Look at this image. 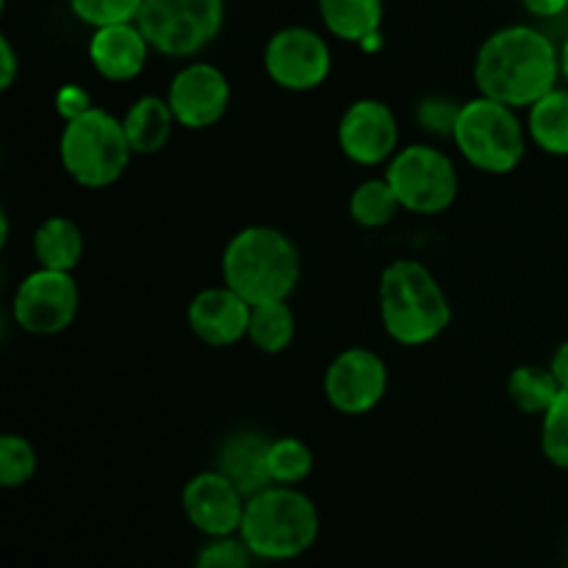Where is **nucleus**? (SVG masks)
<instances>
[{
  "label": "nucleus",
  "mask_w": 568,
  "mask_h": 568,
  "mask_svg": "<svg viewBox=\"0 0 568 568\" xmlns=\"http://www.w3.org/2000/svg\"><path fill=\"white\" fill-rule=\"evenodd\" d=\"M560 78V50L532 26H505L475 55L477 92L514 109H530Z\"/></svg>",
  "instance_id": "f257e3e1"
},
{
  "label": "nucleus",
  "mask_w": 568,
  "mask_h": 568,
  "mask_svg": "<svg viewBox=\"0 0 568 568\" xmlns=\"http://www.w3.org/2000/svg\"><path fill=\"white\" fill-rule=\"evenodd\" d=\"M377 311L383 331L403 347L436 342L453 322V305L438 277L422 261L397 258L381 272Z\"/></svg>",
  "instance_id": "f03ea898"
},
{
  "label": "nucleus",
  "mask_w": 568,
  "mask_h": 568,
  "mask_svg": "<svg viewBox=\"0 0 568 568\" xmlns=\"http://www.w3.org/2000/svg\"><path fill=\"white\" fill-rule=\"evenodd\" d=\"M303 275V255L294 239L272 225H247L222 250V283L250 305L288 300Z\"/></svg>",
  "instance_id": "7ed1b4c3"
},
{
  "label": "nucleus",
  "mask_w": 568,
  "mask_h": 568,
  "mask_svg": "<svg viewBox=\"0 0 568 568\" xmlns=\"http://www.w3.org/2000/svg\"><path fill=\"white\" fill-rule=\"evenodd\" d=\"M320 510L297 486H270L244 505L239 536L258 560L283 564L308 552L320 538Z\"/></svg>",
  "instance_id": "20e7f679"
},
{
  "label": "nucleus",
  "mask_w": 568,
  "mask_h": 568,
  "mask_svg": "<svg viewBox=\"0 0 568 568\" xmlns=\"http://www.w3.org/2000/svg\"><path fill=\"white\" fill-rule=\"evenodd\" d=\"M59 159L67 175L83 189H109L125 175L133 159L125 125L111 111L92 105L78 120L64 122Z\"/></svg>",
  "instance_id": "39448f33"
},
{
  "label": "nucleus",
  "mask_w": 568,
  "mask_h": 568,
  "mask_svg": "<svg viewBox=\"0 0 568 568\" xmlns=\"http://www.w3.org/2000/svg\"><path fill=\"white\" fill-rule=\"evenodd\" d=\"M527 128L514 105L477 94L460 105L453 142L475 170L488 175H508L525 161Z\"/></svg>",
  "instance_id": "423d86ee"
},
{
  "label": "nucleus",
  "mask_w": 568,
  "mask_h": 568,
  "mask_svg": "<svg viewBox=\"0 0 568 568\" xmlns=\"http://www.w3.org/2000/svg\"><path fill=\"white\" fill-rule=\"evenodd\" d=\"M136 26L155 53L192 59L220 37L225 0H144Z\"/></svg>",
  "instance_id": "0eeeda50"
},
{
  "label": "nucleus",
  "mask_w": 568,
  "mask_h": 568,
  "mask_svg": "<svg viewBox=\"0 0 568 568\" xmlns=\"http://www.w3.org/2000/svg\"><path fill=\"white\" fill-rule=\"evenodd\" d=\"M399 205L410 214L436 216L455 203L460 189L458 170L444 150L433 144H408L394 153L386 166Z\"/></svg>",
  "instance_id": "6e6552de"
},
{
  "label": "nucleus",
  "mask_w": 568,
  "mask_h": 568,
  "mask_svg": "<svg viewBox=\"0 0 568 568\" xmlns=\"http://www.w3.org/2000/svg\"><path fill=\"white\" fill-rule=\"evenodd\" d=\"M81 308V288L72 272L44 270L28 272L11 297V320L28 336L50 338L64 333Z\"/></svg>",
  "instance_id": "1a4fd4ad"
},
{
  "label": "nucleus",
  "mask_w": 568,
  "mask_h": 568,
  "mask_svg": "<svg viewBox=\"0 0 568 568\" xmlns=\"http://www.w3.org/2000/svg\"><path fill=\"white\" fill-rule=\"evenodd\" d=\"M264 70L286 92H314L331 78L333 50L314 28L286 26L266 42Z\"/></svg>",
  "instance_id": "9d476101"
},
{
  "label": "nucleus",
  "mask_w": 568,
  "mask_h": 568,
  "mask_svg": "<svg viewBox=\"0 0 568 568\" xmlns=\"http://www.w3.org/2000/svg\"><path fill=\"white\" fill-rule=\"evenodd\" d=\"M322 392L333 410L364 416L383 403L388 392V366L375 349L347 347L327 364Z\"/></svg>",
  "instance_id": "9b49d317"
},
{
  "label": "nucleus",
  "mask_w": 568,
  "mask_h": 568,
  "mask_svg": "<svg viewBox=\"0 0 568 568\" xmlns=\"http://www.w3.org/2000/svg\"><path fill=\"white\" fill-rule=\"evenodd\" d=\"M231 81L225 72L209 61H189L172 75L166 100L178 125L186 131L214 128L231 109Z\"/></svg>",
  "instance_id": "f8f14e48"
},
{
  "label": "nucleus",
  "mask_w": 568,
  "mask_h": 568,
  "mask_svg": "<svg viewBox=\"0 0 568 568\" xmlns=\"http://www.w3.org/2000/svg\"><path fill=\"white\" fill-rule=\"evenodd\" d=\"M338 148L353 164L377 166L394 159L399 150V122L388 103L361 98L344 109L338 120Z\"/></svg>",
  "instance_id": "ddd939ff"
},
{
  "label": "nucleus",
  "mask_w": 568,
  "mask_h": 568,
  "mask_svg": "<svg viewBox=\"0 0 568 568\" xmlns=\"http://www.w3.org/2000/svg\"><path fill=\"white\" fill-rule=\"evenodd\" d=\"M181 505L194 530L222 538L239 536L247 497L220 469H205L183 486Z\"/></svg>",
  "instance_id": "4468645a"
},
{
  "label": "nucleus",
  "mask_w": 568,
  "mask_h": 568,
  "mask_svg": "<svg viewBox=\"0 0 568 568\" xmlns=\"http://www.w3.org/2000/svg\"><path fill=\"white\" fill-rule=\"evenodd\" d=\"M253 305L227 283L200 288L186 308V325L209 347H233L247 338Z\"/></svg>",
  "instance_id": "2eb2a0df"
},
{
  "label": "nucleus",
  "mask_w": 568,
  "mask_h": 568,
  "mask_svg": "<svg viewBox=\"0 0 568 568\" xmlns=\"http://www.w3.org/2000/svg\"><path fill=\"white\" fill-rule=\"evenodd\" d=\"M150 50L153 48L136 20L94 28L89 37V61L94 72L111 83H125L142 75Z\"/></svg>",
  "instance_id": "dca6fc26"
},
{
  "label": "nucleus",
  "mask_w": 568,
  "mask_h": 568,
  "mask_svg": "<svg viewBox=\"0 0 568 568\" xmlns=\"http://www.w3.org/2000/svg\"><path fill=\"white\" fill-rule=\"evenodd\" d=\"M272 438H266L258 430H244L231 433L225 442L220 444V453H216V466L244 497H253V494L264 491L272 486L270 469H266V455H270Z\"/></svg>",
  "instance_id": "f3484780"
},
{
  "label": "nucleus",
  "mask_w": 568,
  "mask_h": 568,
  "mask_svg": "<svg viewBox=\"0 0 568 568\" xmlns=\"http://www.w3.org/2000/svg\"><path fill=\"white\" fill-rule=\"evenodd\" d=\"M122 125H125L133 155H155L166 148L178 120L172 114L166 94L164 98H159V94H142L125 111Z\"/></svg>",
  "instance_id": "a211bd4d"
},
{
  "label": "nucleus",
  "mask_w": 568,
  "mask_h": 568,
  "mask_svg": "<svg viewBox=\"0 0 568 568\" xmlns=\"http://www.w3.org/2000/svg\"><path fill=\"white\" fill-rule=\"evenodd\" d=\"M83 231L70 216H50L33 231L31 250L33 258L44 270L72 272L83 258Z\"/></svg>",
  "instance_id": "6ab92c4d"
},
{
  "label": "nucleus",
  "mask_w": 568,
  "mask_h": 568,
  "mask_svg": "<svg viewBox=\"0 0 568 568\" xmlns=\"http://www.w3.org/2000/svg\"><path fill=\"white\" fill-rule=\"evenodd\" d=\"M327 33L342 42L364 44L381 31L386 6L383 0H316Z\"/></svg>",
  "instance_id": "aec40b11"
},
{
  "label": "nucleus",
  "mask_w": 568,
  "mask_h": 568,
  "mask_svg": "<svg viewBox=\"0 0 568 568\" xmlns=\"http://www.w3.org/2000/svg\"><path fill=\"white\" fill-rule=\"evenodd\" d=\"M527 133L541 153L568 155V89L555 87L530 105Z\"/></svg>",
  "instance_id": "412c9836"
},
{
  "label": "nucleus",
  "mask_w": 568,
  "mask_h": 568,
  "mask_svg": "<svg viewBox=\"0 0 568 568\" xmlns=\"http://www.w3.org/2000/svg\"><path fill=\"white\" fill-rule=\"evenodd\" d=\"M297 333V316H294L288 300H270V303L253 305L250 314L247 342L264 355H281L292 347Z\"/></svg>",
  "instance_id": "4be33fe9"
},
{
  "label": "nucleus",
  "mask_w": 568,
  "mask_h": 568,
  "mask_svg": "<svg viewBox=\"0 0 568 568\" xmlns=\"http://www.w3.org/2000/svg\"><path fill=\"white\" fill-rule=\"evenodd\" d=\"M558 394H560V383L555 381L549 366L521 364L516 366L508 377V397L521 414L544 416Z\"/></svg>",
  "instance_id": "5701e85b"
},
{
  "label": "nucleus",
  "mask_w": 568,
  "mask_h": 568,
  "mask_svg": "<svg viewBox=\"0 0 568 568\" xmlns=\"http://www.w3.org/2000/svg\"><path fill=\"white\" fill-rule=\"evenodd\" d=\"M347 209L355 225L375 231V227L392 225L394 216H397V211L403 209V205H399L392 183H388L386 175H383V178H366V181H361L358 186L353 189V194H349Z\"/></svg>",
  "instance_id": "b1692460"
},
{
  "label": "nucleus",
  "mask_w": 568,
  "mask_h": 568,
  "mask_svg": "<svg viewBox=\"0 0 568 568\" xmlns=\"http://www.w3.org/2000/svg\"><path fill=\"white\" fill-rule=\"evenodd\" d=\"M272 486H300L314 471V449L294 436L272 438L270 455H266Z\"/></svg>",
  "instance_id": "393cba45"
},
{
  "label": "nucleus",
  "mask_w": 568,
  "mask_h": 568,
  "mask_svg": "<svg viewBox=\"0 0 568 568\" xmlns=\"http://www.w3.org/2000/svg\"><path fill=\"white\" fill-rule=\"evenodd\" d=\"M37 449L20 433H6L0 436V486L22 488L37 475Z\"/></svg>",
  "instance_id": "a878e982"
},
{
  "label": "nucleus",
  "mask_w": 568,
  "mask_h": 568,
  "mask_svg": "<svg viewBox=\"0 0 568 568\" xmlns=\"http://www.w3.org/2000/svg\"><path fill=\"white\" fill-rule=\"evenodd\" d=\"M541 453L555 469L568 471V388H560L555 403L541 416Z\"/></svg>",
  "instance_id": "bb28decb"
},
{
  "label": "nucleus",
  "mask_w": 568,
  "mask_h": 568,
  "mask_svg": "<svg viewBox=\"0 0 568 568\" xmlns=\"http://www.w3.org/2000/svg\"><path fill=\"white\" fill-rule=\"evenodd\" d=\"M67 3L83 26L103 28L136 20L144 0H67Z\"/></svg>",
  "instance_id": "cd10ccee"
},
{
  "label": "nucleus",
  "mask_w": 568,
  "mask_h": 568,
  "mask_svg": "<svg viewBox=\"0 0 568 568\" xmlns=\"http://www.w3.org/2000/svg\"><path fill=\"white\" fill-rule=\"evenodd\" d=\"M255 555L244 544L242 536H222L209 538L205 547L194 555L192 568H250Z\"/></svg>",
  "instance_id": "c85d7f7f"
},
{
  "label": "nucleus",
  "mask_w": 568,
  "mask_h": 568,
  "mask_svg": "<svg viewBox=\"0 0 568 568\" xmlns=\"http://www.w3.org/2000/svg\"><path fill=\"white\" fill-rule=\"evenodd\" d=\"M460 105L464 103H455V100L449 98H425L419 103L416 116H419V122L430 133H438V136H453L455 122H458V114H460Z\"/></svg>",
  "instance_id": "c756f323"
},
{
  "label": "nucleus",
  "mask_w": 568,
  "mask_h": 568,
  "mask_svg": "<svg viewBox=\"0 0 568 568\" xmlns=\"http://www.w3.org/2000/svg\"><path fill=\"white\" fill-rule=\"evenodd\" d=\"M92 109V94L81 87V83H64V87L55 92V111L64 122L78 120L81 114Z\"/></svg>",
  "instance_id": "7c9ffc66"
},
{
  "label": "nucleus",
  "mask_w": 568,
  "mask_h": 568,
  "mask_svg": "<svg viewBox=\"0 0 568 568\" xmlns=\"http://www.w3.org/2000/svg\"><path fill=\"white\" fill-rule=\"evenodd\" d=\"M0 67H3V72H0V89H11L17 81V72H20V61H17V50L14 44H11V39L0 37Z\"/></svg>",
  "instance_id": "2f4dec72"
},
{
  "label": "nucleus",
  "mask_w": 568,
  "mask_h": 568,
  "mask_svg": "<svg viewBox=\"0 0 568 568\" xmlns=\"http://www.w3.org/2000/svg\"><path fill=\"white\" fill-rule=\"evenodd\" d=\"M532 17H558L568 9V0H521Z\"/></svg>",
  "instance_id": "473e14b6"
},
{
  "label": "nucleus",
  "mask_w": 568,
  "mask_h": 568,
  "mask_svg": "<svg viewBox=\"0 0 568 568\" xmlns=\"http://www.w3.org/2000/svg\"><path fill=\"white\" fill-rule=\"evenodd\" d=\"M549 369H552L555 381L560 383V388H568V342H564L558 349H555L552 361H549Z\"/></svg>",
  "instance_id": "72a5a7b5"
},
{
  "label": "nucleus",
  "mask_w": 568,
  "mask_h": 568,
  "mask_svg": "<svg viewBox=\"0 0 568 568\" xmlns=\"http://www.w3.org/2000/svg\"><path fill=\"white\" fill-rule=\"evenodd\" d=\"M560 75L568 81V37H566L564 48H560Z\"/></svg>",
  "instance_id": "f704fd0d"
},
{
  "label": "nucleus",
  "mask_w": 568,
  "mask_h": 568,
  "mask_svg": "<svg viewBox=\"0 0 568 568\" xmlns=\"http://www.w3.org/2000/svg\"><path fill=\"white\" fill-rule=\"evenodd\" d=\"M564 568H568V566H564Z\"/></svg>",
  "instance_id": "c9c22d12"
}]
</instances>
